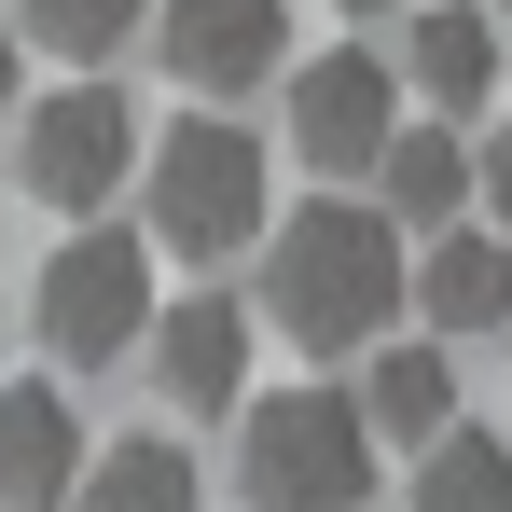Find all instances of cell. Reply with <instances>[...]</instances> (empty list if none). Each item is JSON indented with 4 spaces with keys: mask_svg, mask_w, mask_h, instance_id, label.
<instances>
[{
    "mask_svg": "<svg viewBox=\"0 0 512 512\" xmlns=\"http://www.w3.org/2000/svg\"><path fill=\"white\" fill-rule=\"evenodd\" d=\"M153 42L194 97H250L263 70H291V0H167Z\"/></svg>",
    "mask_w": 512,
    "mask_h": 512,
    "instance_id": "7",
    "label": "cell"
},
{
    "mask_svg": "<svg viewBox=\"0 0 512 512\" xmlns=\"http://www.w3.org/2000/svg\"><path fill=\"white\" fill-rule=\"evenodd\" d=\"M236 499L250 512H360L374 499V429L346 388H263L236 429Z\"/></svg>",
    "mask_w": 512,
    "mask_h": 512,
    "instance_id": "2",
    "label": "cell"
},
{
    "mask_svg": "<svg viewBox=\"0 0 512 512\" xmlns=\"http://www.w3.org/2000/svg\"><path fill=\"white\" fill-rule=\"evenodd\" d=\"M374 208L416 222V236L471 222V139H457V125H402V139L374 153Z\"/></svg>",
    "mask_w": 512,
    "mask_h": 512,
    "instance_id": "12",
    "label": "cell"
},
{
    "mask_svg": "<svg viewBox=\"0 0 512 512\" xmlns=\"http://www.w3.org/2000/svg\"><path fill=\"white\" fill-rule=\"evenodd\" d=\"M139 194H153V236H167L180 263H222V250H250V236H263V139H250V125H222V111H194V125L153 139Z\"/></svg>",
    "mask_w": 512,
    "mask_h": 512,
    "instance_id": "3",
    "label": "cell"
},
{
    "mask_svg": "<svg viewBox=\"0 0 512 512\" xmlns=\"http://www.w3.org/2000/svg\"><path fill=\"white\" fill-rule=\"evenodd\" d=\"M402 222L374 208V194H319V208H291L277 222V250H263V319L291 346H319V360H346V346L388 333V305H402Z\"/></svg>",
    "mask_w": 512,
    "mask_h": 512,
    "instance_id": "1",
    "label": "cell"
},
{
    "mask_svg": "<svg viewBox=\"0 0 512 512\" xmlns=\"http://www.w3.org/2000/svg\"><path fill=\"white\" fill-rule=\"evenodd\" d=\"M139 14H153V0H14V42H42V56L84 70V56H111Z\"/></svg>",
    "mask_w": 512,
    "mask_h": 512,
    "instance_id": "16",
    "label": "cell"
},
{
    "mask_svg": "<svg viewBox=\"0 0 512 512\" xmlns=\"http://www.w3.org/2000/svg\"><path fill=\"white\" fill-rule=\"evenodd\" d=\"M153 388L194 402V416L250 402V305H236V291H180L167 319H153Z\"/></svg>",
    "mask_w": 512,
    "mask_h": 512,
    "instance_id": "8",
    "label": "cell"
},
{
    "mask_svg": "<svg viewBox=\"0 0 512 512\" xmlns=\"http://www.w3.org/2000/svg\"><path fill=\"white\" fill-rule=\"evenodd\" d=\"M416 512H512V443L499 429H443V443H416Z\"/></svg>",
    "mask_w": 512,
    "mask_h": 512,
    "instance_id": "15",
    "label": "cell"
},
{
    "mask_svg": "<svg viewBox=\"0 0 512 512\" xmlns=\"http://www.w3.org/2000/svg\"><path fill=\"white\" fill-rule=\"evenodd\" d=\"M374 443H443L457 429V374H443V346H374V388H346Z\"/></svg>",
    "mask_w": 512,
    "mask_h": 512,
    "instance_id": "14",
    "label": "cell"
},
{
    "mask_svg": "<svg viewBox=\"0 0 512 512\" xmlns=\"http://www.w3.org/2000/svg\"><path fill=\"white\" fill-rule=\"evenodd\" d=\"M471 208L512 236V125H485V139H471Z\"/></svg>",
    "mask_w": 512,
    "mask_h": 512,
    "instance_id": "17",
    "label": "cell"
},
{
    "mask_svg": "<svg viewBox=\"0 0 512 512\" xmlns=\"http://www.w3.org/2000/svg\"><path fill=\"white\" fill-rule=\"evenodd\" d=\"M70 512H208V471L180 457V443H97L84 457V485H70Z\"/></svg>",
    "mask_w": 512,
    "mask_h": 512,
    "instance_id": "13",
    "label": "cell"
},
{
    "mask_svg": "<svg viewBox=\"0 0 512 512\" xmlns=\"http://www.w3.org/2000/svg\"><path fill=\"white\" fill-rule=\"evenodd\" d=\"M499 70H512V42L485 28V0H429L416 28H402V84H416L429 111H485Z\"/></svg>",
    "mask_w": 512,
    "mask_h": 512,
    "instance_id": "11",
    "label": "cell"
},
{
    "mask_svg": "<svg viewBox=\"0 0 512 512\" xmlns=\"http://www.w3.org/2000/svg\"><path fill=\"white\" fill-rule=\"evenodd\" d=\"M28 319H42V360H125V346L153 333V236H125V222H84L70 250L42 263V291H28Z\"/></svg>",
    "mask_w": 512,
    "mask_h": 512,
    "instance_id": "4",
    "label": "cell"
},
{
    "mask_svg": "<svg viewBox=\"0 0 512 512\" xmlns=\"http://www.w3.org/2000/svg\"><path fill=\"white\" fill-rule=\"evenodd\" d=\"M402 139V70H374L360 42H333V56H305L291 70V153L333 180H374V153Z\"/></svg>",
    "mask_w": 512,
    "mask_h": 512,
    "instance_id": "6",
    "label": "cell"
},
{
    "mask_svg": "<svg viewBox=\"0 0 512 512\" xmlns=\"http://www.w3.org/2000/svg\"><path fill=\"white\" fill-rule=\"evenodd\" d=\"M14 167H28V194H42V208L97 222V208L139 180V111H125L111 84H70V97H42V111L14 125Z\"/></svg>",
    "mask_w": 512,
    "mask_h": 512,
    "instance_id": "5",
    "label": "cell"
},
{
    "mask_svg": "<svg viewBox=\"0 0 512 512\" xmlns=\"http://www.w3.org/2000/svg\"><path fill=\"white\" fill-rule=\"evenodd\" d=\"M14 56H28V42H14V0H0V111H14Z\"/></svg>",
    "mask_w": 512,
    "mask_h": 512,
    "instance_id": "18",
    "label": "cell"
},
{
    "mask_svg": "<svg viewBox=\"0 0 512 512\" xmlns=\"http://www.w3.org/2000/svg\"><path fill=\"white\" fill-rule=\"evenodd\" d=\"M402 305H416L429 333H512V250L499 222H443L416 250V277H402Z\"/></svg>",
    "mask_w": 512,
    "mask_h": 512,
    "instance_id": "10",
    "label": "cell"
},
{
    "mask_svg": "<svg viewBox=\"0 0 512 512\" xmlns=\"http://www.w3.org/2000/svg\"><path fill=\"white\" fill-rule=\"evenodd\" d=\"M84 416L42 388V374H14L0 388V512H70V485H84Z\"/></svg>",
    "mask_w": 512,
    "mask_h": 512,
    "instance_id": "9",
    "label": "cell"
},
{
    "mask_svg": "<svg viewBox=\"0 0 512 512\" xmlns=\"http://www.w3.org/2000/svg\"><path fill=\"white\" fill-rule=\"evenodd\" d=\"M333 14H402V0H333Z\"/></svg>",
    "mask_w": 512,
    "mask_h": 512,
    "instance_id": "19",
    "label": "cell"
}]
</instances>
